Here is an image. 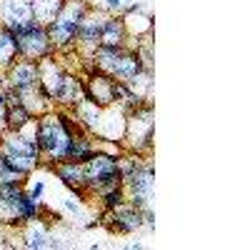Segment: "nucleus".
<instances>
[{"mask_svg": "<svg viewBox=\"0 0 250 250\" xmlns=\"http://www.w3.org/2000/svg\"><path fill=\"white\" fill-rule=\"evenodd\" d=\"M10 93H13V90H10ZM15 100H18L33 118H40L43 113H48V110L55 108L53 100L43 93V88H40V83H38V85L25 88V90H18V93H15Z\"/></svg>", "mask_w": 250, "mask_h": 250, "instance_id": "18", "label": "nucleus"}, {"mask_svg": "<svg viewBox=\"0 0 250 250\" xmlns=\"http://www.w3.org/2000/svg\"><path fill=\"white\" fill-rule=\"evenodd\" d=\"M95 153V138L90 133H75L73 140H70V148H68V160H75V163H85L90 155Z\"/></svg>", "mask_w": 250, "mask_h": 250, "instance_id": "20", "label": "nucleus"}, {"mask_svg": "<svg viewBox=\"0 0 250 250\" xmlns=\"http://www.w3.org/2000/svg\"><path fill=\"white\" fill-rule=\"evenodd\" d=\"M125 8H128V5H125L123 0H105V8H103V10H108L110 15H120Z\"/></svg>", "mask_w": 250, "mask_h": 250, "instance_id": "26", "label": "nucleus"}, {"mask_svg": "<svg viewBox=\"0 0 250 250\" xmlns=\"http://www.w3.org/2000/svg\"><path fill=\"white\" fill-rule=\"evenodd\" d=\"M28 180H30V175H28ZM23 190L33 200H43V195H45V180L43 178H33L30 183H23Z\"/></svg>", "mask_w": 250, "mask_h": 250, "instance_id": "25", "label": "nucleus"}, {"mask_svg": "<svg viewBox=\"0 0 250 250\" xmlns=\"http://www.w3.org/2000/svg\"><path fill=\"white\" fill-rule=\"evenodd\" d=\"M108 18H110L108 10L95 8V5L88 8L85 18H83V23H80L78 38H75V53L80 58H90L93 50L100 45V33H103V25H105Z\"/></svg>", "mask_w": 250, "mask_h": 250, "instance_id": "6", "label": "nucleus"}, {"mask_svg": "<svg viewBox=\"0 0 250 250\" xmlns=\"http://www.w3.org/2000/svg\"><path fill=\"white\" fill-rule=\"evenodd\" d=\"M103 225L115 235H133L140 228H145L143 225V210L138 205L125 200V203H120V205L103 213Z\"/></svg>", "mask_w": 250, "mask_h": 250, "instance_id": "7", "label": "nucleus"}, {"mask_svg": "<svg viewBox=\"0 0 250 250\" xmlns=\"http://www.w3.org/2000/svg\"><path fill=\"white\" fill-rule=\"evenodd\" d=\"M83 173H85V195H98L103 190H108V188L123 185L118 158L100 150H95L83 163Z\"/></svg>", "mask_w": 250, "mask_h": 250, "instance_id": "5", "label": "nucleus"}, {"mask_svg": "<svg viewBox=\"0 0 250 250\" xmlns=\"http://www.w3.org/2000/svg\"><path fill=\"white\" fill-rule=\"evenodd\" d=\"M48 170H50L62 185H65L68 190H75V193L85 195V173H83V163L62 160V163L48 165Z\"/></svg>", "mask_w": 250, "mask_h": 250, "instance_id": "17", "label": "nucleus"}, {"mask_svg": "<svg viewBox=\"0 0 250 250\" xmlns=\"http://www.w3.org/2000/svg\"><path fill=\"white\" fill-rule=\"evenodd\" d=\"M0 158H3V163L8 168H13L23 178L33 175L40 165H43L40 150H38V140L23 135L20 130H3L0 133Z\"/></svg>", "mask_w": 250, "mask_h": 250, "instance_id": "2", "label": "nucleus"}, {"mask_svg": "<svg viewBox=\"0 0 250 250\" xmlns=\"http://www.w3.org/2000/svg\"><path fill=\"white\" fill-rule=\"evenodd\" d=\"M5 105H8V93H5V88H0V115H3Z\"/></svg>", "mask_w": 250, "mask_h": 250, "instance_id": "27", "label": "nucleus"}, {"mask_svg": "<svg viewBox=\"0 0 250 250\" xmlns=\"http://www.w3.org/2000/svg\"><path fill=\"white\" fill-rule=\"evenodd\" d=\"M62 208H65V210H68L70 215L83 218V215H85V198H83V193L70 190V195L62 198Z\"/></svg>", "mask_w": 250, "mask_h": 250, "instance_id": "24", "label": "nucleus"}, {"mask_svg": "<svg viewBox=\"0 0 250 250\" xmlns=\"http://www.w3.org/2000/svg\"><path fill=\"white\" fill-rule=\"evenodd\" d=\"M35 120H38V138L35 140H38L40 160L45 165L68 160V148H70L73 135L83 133L78 120L73 118V113L62 110V108H53Z\"/></svg>", "mask_w": 250, "mask_h": 250, "instance_id": "1", "label": "nucleus"}, {"mask_svg": "<svg viewBox=\"0 0 250 250\" xmlns=\"http://www.w3.org/2000/svg\"><path fill=\"white\" fill-rule=\"evenodd\" d=\"M30 85H38V62L18 58L13 65L5 70V90H25Z\"/></svg>", "mask_w": 250, "mask_h": 250, "instance_id": "15", "label": "nucleus"}, {"mask_svg": "<svg viewBox=\"0 0 250 250\" xmlns=\"http://www.w3.org/2000/svg\"><path fill=\"white\" fill-rule=\"evenodd\" d=\"M123 3H125V5H130V3H133V0H123Z\"/></svg>", "mask_w": 250, "mask_h": 250, "instance_id": "29", "label": "nucleus"}, {"mask_svg": "<svg viewBox=\"0 0 250 250\" xmlns=\"http://www.w3.org/2000/svg\"><path fill=\"white\" fill-rule=\"evenodd\" d=\"M153 138H155V110L153 103L145 100L125 115V133L120 145L130 153L148 155L153 150Z\"/></svg>", "mask_w": 250, "mask_h": 250, "instance_id": "3", "label": "nucleus"}, {"mask_svg": "<svg viewBox=\"0 0 250 250\" xmlns=\"http://www.w3.org/2000/svg\"><path fill=\"white\" fill-rule=\"evenodd\" d=\"M120 20L130 38H148L153 35V15L143 3H130L120 13Z\"/></svg>", "mask_w": 250, "mask_h": 250, "instance_id": "14", "label": "nucleus"}, {"mask_svg": "<svg viewBox=\"0 0 250 250\" xmlns=\"http://www.w3.org/2000/svg\"><path fill=\"white\" fill-rule=\"evenodd\" d=\"M125 113L120 105H108V108H100L98 113V120L93 125L90 135L95 140H123V133H125Z\"/></svg>", "mask_w": 250, "mask_h": 250, "instance_id": "9", "label": "nucleus"}, {"mask_svg": "<svg viewBox=\"0 0 250 250\" xmlns=\"http://www.w3.org/2000/svg\"><path fill=\"white\" fill-rule=\"evenodd\" d=\"M128 30H125L120 15H110L103 25V33H100V45L98 48H125L128 45Z\"/></svg>", "mask_w": 250, "mask_h": 250, "instance_id": "19", "label": "nucleus"}, {"mask_svg": "<svg viewBox=\"0 0 250 250\" xmlns=\"http://www.w3.org/2000/svg\"><path fill=\"white\" fill-rule=\"evenodd\" d=\"M83 100H85V80H83L80 73L68 70L65 78H62V85H60L55 100H53L55 108L70 110V108H75L78 103H83Z\"/></svg>", "mask_w": 250, "mask_h": 250, "instance_id": "16", "label": "nucleus"}, {"mask_svg": "<svg viewBox=\"0 0 250 250\" xmlns=\"http://www.w3.org/2000/svg\"><path fill=\"white\" fill-rule=\"evenodd\" d=\"M95 198L100 200V208H103V210H110V208H115V205H120V203L128 200V195H125V188H123V185L108 188V190L98 193Z\"/></svg>", "mask_w": 250, "mask_h": 250, "instance_id": "23", "label": "nucleus"}, {"mask_svg": "<svg viewBox=\"0 0 250 250\" xmlns=\"http://www.w3.org/2000/svg\"><path fill=\"white\" fill-rule=\"evenodd\" d=\"M15 35H18V58H23V60L38 62L40 58L55 53L53 45H50V38H48V28L40 25V23H33Z\"/></svg>", "mask_w": 250, "mask_h": 250, "instance_id": "8", "label": "nucleus"}, {"mask_svg": "<svg viewBox=\"0 0 250 250\" xmlns=\"http://www.w3.org/2000/svg\"><path fill=\"white\" fill-rule=\"evenodd\" d=\"M88 8H90L88 0H65L58 18L50 25H45L50 45H53L55 53H73L75 50V38H78L80 23H83V18H85Z\"/></svg>", "mask_w": 250, "mask_h": 250, "instance_id": "4", "label": "nucleus"}, {"mask_svg": "<svg viewBox=\"0 0 250 250\" xmlns=\"http://www.w3.org/2000/svg\"><path fill=\"white\" fill-rule=\"evenodd\" d=\"M18 60V35L13 30L0 28V73H5Z\"/></svg>", "mask_w": 250, "mask_h": 250, "instance_id": "21", "label": "nucleus"}, {"mask_svg": "<svg viewBox=\"0 0 250 250\" xmlns=\"http://www.w3.org/2000/svg\"><path fill=\"white\" fill-rule=\"evenodd\" d=\"M0 88H5V73H0Z\"/></svg>", "mask_w": 250, "mask_h": 250, "instance_id": "28", "label": "nucleus"}, {"mask_svg": "<svg viewBox=\"0 0 250 250\" xmlns=\"http://www.w3.org/2000/svg\"><path fill=\"white\" fill-rule=\"evenodd\" d=\"M65 73H68V68L62 65V60H60L58 53H50V55L38 60V83H40V88H43V93L50 100H55ZM53 105H55V103H53Z\"/></svg>", "mask_w": 250, "mask_h": 250, "instance_id": "10", "label": "nucleus"}, {"mask_svg": "<svg viewBox=\"0 0 250 250\" xmlns=\"http://www.w3.org/2000/svg\"><path fill=\"white\" fill-rule=\"evenodd\" d=\"M62 3H65V0H30L35 23H40V25H50L53 20L58 18V13L62 10Z\"/></svg>", "mask_w": 250, "mask_h": 250, "instance_id": "22", "label": "nucleus"}, {"mask_svg": "<svg viewBox=\"0 0 250 250\" xmlns=\"http://www.w3.org/2000/svg\"><path fill=\"white\" fill-rule=\"evenodd\" d=\"M20 245L30 248V250H45V248H58L55 235L50 230V225L45 223V218H35L20 225Z\"/></svg>", "mask_w": 250, "mask_h": 250, "instance_id": "13", "label": "nucleus"}, {"mask_svg": "<svg viewBox=\"0 0 250 250\" xmlns=\"http://www.w3.org/2000/svg\"><path fill=\"white\" fill-rule=\"evenodd\" d=\"M35 23L30 0H0V28L20 33Z\"/></svg>", "mask_w": 250, "mask_h": 250, "instance_id": "11", "label": "nucleus"}, {"mask_svg": "<svg viewBox=\"0 0 250 250\" xmlns=\"http://www.w3.org/2000/svg\"><path fill=\"white\" fill-rule=\"evenodd\" d=\"M85 80V98L93 100L95 105L100 108H108V105H115V80L100 70H90L83 75Z\"/></svg>", "mask_w": 250, "mask_h": 250, "instance_id": "12", "label": "nucleus"}]
</instances>
